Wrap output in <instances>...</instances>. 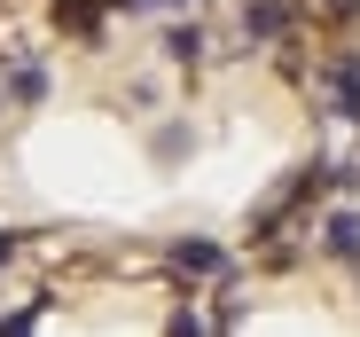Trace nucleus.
Masks as SVG:
<instances>
[{
  "instance_id": "1a4fd4ad",
  "label": "nucleus",
  "mask_w": 360,
  "mask_h": 337,
  "mask_svg": "<svg viewBox=\"0 0 360 337\" xmlns=\"http://www.w3.org/2000/svg\"><path fill=\"white\" fill-rule=\"evenodd\" d=\"M8 251H16V243H8V236H0V259H8Z\"/></svg>"
},
{
  "instance_id": "f257e3e1",
  "label": "nucleus",
  "mask_w": 360,
  "mask_h": 337,
  "mask_svg": "<svg viewBox=\"0 0 360 337\" xmlns=\"http://www.w3.org/2000/svg\"><path fill=\"white\" fill-rule=\"evenodd\" d=\"M55 24L79 32V39H94V32H102V8H94V0H55Z\"/></svg>"
},
{
  "instance_id": "20e7f679",
  "label": "nucleus",
  "mask_w": 360,
  "mask_h": 337,
  "mask_svg": "<svg viewBox=\"0 0 360 337\" xmlns=\"http://www.w3.org/2000/svg\"><path fill=\"white\" fill-rule=\"evenodd\" d=\"M172 259L188 267V274H219V251L212 243H172Z\"/></svg>"
},
{
  "instance_id": "423d86ee",
  "label": "nucleus",
  "mask_w": 360,
  "mask_h": 337,
  "mask_svg": "<svg viewBox=\"0 0 360 337\" xmlns=\"http://www.w3.org/2000/svg\"><path fill=\"white\" fill-rule=\"evenodd\" d=\"M8 87H16V102H39V94H47V79H39V63H24V71H16Z\"/></svg>"
},
{
  "instance_id": "6e6552de",
  "label": "nucleus",
  "mask_w": 360,
  "mask_h": 337,
  "mask_svg": "<svg viewBox=\"0 0 360 337\" xmlns=\"http://www.w3.org/2000/svg\"><path fill=\"white\" fill-rule=\"evenodd\" d=\"M94 8H149V0H94Z\"/></svg>"
},
{
  "instance_id": "7ed1b4c3",
  "label": "nucleus",
  "mask_w": 360,
  "mask_h": 337,
  "mask_svg": "<svg viewBox=\"0 0 360 337\" xmlns=\"http://www.w3.org/2000/svg\"><path fill=\"white\" fill-rule=\"evenodd\" d=\"M329 251H337V259H352V251H360V220H352V212H337V220H329Z\"/></svg>"
},
{
  "instance_id": "0eeeda50",
  "label": "nucleus",
  "mask_w": 360,
  "mask_h": 337,
  "mask_svg": "<svg viewBox=\"0 0 360 337\" xmlns=\"http://www.w3.org/2000/svg\"><path fill=\"white\" fill-rule=\"evenodd\" d=\"M172 337H204V322L196 314H172Z\"/></svg>"
},
{
  "instance_id": "39448f33",
  "label": "nucleus",
  "mask_w": 360,
  "mask_h": 337,
  "mask_svg": "<svg viewBox=\"0 0 360 337\" xmlns=\"http://www.w3.org/2000/svg\"><path fill=\"white\" fill-rule=\"evenodd\" d=\"M165 55H172V63H196V55H204V32H196V24H180V32L165 39Z\"/></svg>"
},
{
  "instance_id": "f03ea898",
  "label": "nucleus",
  "mask_w": 360,
  "mask_h": 337,
  "mask_svg": "<svg viewBox=\"0 0 360 337\" xmlns=\"http://www.w3.org/2000/svg\"><path fill=\"white\" fill-rule=\"evenodd\" d=\"M243 32H251V39H274V32H282V0H251V8H243Z\"/></svg>"
}]
</instances>
